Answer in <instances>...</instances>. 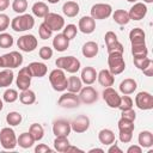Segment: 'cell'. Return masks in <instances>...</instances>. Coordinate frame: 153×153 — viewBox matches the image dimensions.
Wrapping results in <instances>:
<instances>
[{
	"label": "cell",
	"mask_w": 153,
	"mask_h": 153,
	"mask_svg": "<svg viewBox=\"0 0 153 153\" xmlns=\"http://www.w3.org/2000/svg\"><path fill=\"white\" fill-rule=\"evenodd\" d=\"M35 152L36 153H47V152H53V149L49 147V146H47V145H44V143H38L36 147H35Z\"/></svg>",
	"instance_id": "53"
},
{
	"label": "cell",
	"mask_w": 153,
	"mask_h": 153,
	"mask_svg": "<svg viewBox=\"0 0 153 153\" xmlns=\"http://www.w3.org/2000/svg\"><path fill=\"white\" fill-rule=\"evenodd\" d=\"M69 141H68V136H55L54 140V147L57 152H62L65 153L66 148L69 146Z\"/></svg>",
	"instance_id": "37"
},
{
	"label": "cell",
	"mask_w": 153,
	"mask_h": 153,
	"mask_svg": "<svg viewBox=\"0 0 153 153\" xmlns=\"http://www.w3.org/2000/svg\"><path fill=\"white\" fill-rule=\"evenodd\" d=\"M43 23L51 31H60L65 26V19H63V17L60 16V14H57V13H53V12H49L44 17V22Z\"/></svg>",
	"instance_id": "10"
},
{
	"label": "cell",
	"mask_w": 153,
	"mask_h": 153,
	"mask_svg": "<svg viewBox=\"0 0 153 153\" xmlns=\"http://www.w3.org/2000/svg\"><path fill=\"white\" fill-rule=\"evenodd\" d=\"M127 153H142V147L140 145H131L128 147Z\"/></svg>",
	"instance_id": "55"
},
{
	"label": "cell",
	"mask_w": 153,
	"mask_h": 153,
	"mask_svg": "<svg viewBox=\"0 0 153 153\" xmlns=\"http://www.w3.org/2000/svg\"><path fill=\"white\" fill-rule=\"evenodd\" d=\"M59 1H60V0H48L49 4H57Z\"/></svg>",
	"instance_id": "60"
},
{
	"label": "cell",
	"mask_w": 153,
	"mask_h": 153,
	"mask_svg": "<svg viewBox=\"0 0 153 153\" xmlns=\"http://www.w3.org/2000/svg\"><path fill=\"white\" fill-rule=\"evenodd\" d=\"M136 87H137V82L131 78H127V79L122 80L118 86L122 94H131L135 92Z\"/></svg>",
	"instance_id": "23"
},
{
	"label": "cell",
	"mask_w": 153,
	"mask_h": 153,
	"mask_svg": "<svg viewBox=\"0 0 153 153\" xmlns=\"http://www.w3.org/2000/svg\"><path fill=\"white\" fill-rule=\"evenodd\" d=\"M82 87V81L79 76L72 75L69 78H67V91L68 92H73V93H79V91Z\"/></svg>",
	"instance_id": "29"
},
{
	"label": "cell",
	"mask_w": 153,
	"mask_h": 153,
	"mask_svg": "<svg viewBox=\"0 0 153 153\" xmlns=\"http://www.w3.org/2000/svg\"><path fill=\"white\" fill-rule=\"evenodd\" d=\"M112 14V7L109 4H94L91 7V17L94 20H102V19H106Z\"/></svg>",
	"instance_id": "7"
},
{
	"label": "cell",
	"mask_w": 153,
	"mask_h": 153,
	"mask_svg": "<svg viewBox=\"0 0 153 153\" xmlns=\"http://www.w3.org/2000/svg\"><path fill=\"white\" fill-rule=\"evenodd\" d=\"M98 140L102 145H108L110 146L111 143L115 142V134L111 129H102L99 133H98Z\"/></svg>",
	"instance_id": "28"
},
{
	"label": "cell",
	"mask_w": 153,
	"mask_h": 153,
	"mask_svg": "<svg viewBox=\"0 0 153 153\" xmlns=\"http://www.w3.org/2000/svg\"><path fill=\"white\" fill-rule=\"evenodd\" d=\"M112 18H114L115 23H117L118 25H127V24L130 22L129 14H128V12L124 11V10H116V11L112 13Z\"/></svg>",
	"instance_id": "33"
},
{
	"label": "cell",
	"mask_w": 153,
	"mask_h": 153,
	"mask_svg": "<svg viewBox=\"0 0 153 153\" xmlns=\"http://www.w3.org/2000/svg\"><path fill=\"white\" fill-rule=\"evenodd\" d=\"M23 121V116L22 114L17 112V111H11L6 115V122L7 124H10L11 127H16L18 124H20Z\"/></svg>",
	"instance_id": "38"
},
{
	"label": "cell",
	"mask_w": 153,
	"mask_h": 153,
	"mask_svg": "<svg viewBox=\"0 0 153 153\" xmlns=\"http://www.w3.org/2000/svg\"><path fill=\"white\" fill-rule=\"evenodd\" d=\"M106 49H108V54H111V53H118V54H123L124 51V48L122 45L121 42H115L110 45H106Z\"/></svg>",
	"instance_id": "46"
},
{
	"label": "cell",
	"mask_w": 153,
	"mask_h": 153,
	"mask_svg": "<svg viewBox=\"0 0 153 153\" xmlns=\"http://www.w3.org/2000/svg\"><path fill=\"white\" fill-rule=\"evenodd\" d=\"M127 1H128V2H136L137 0H127Z\"/></svg>",
	"instance_id": "63"
},
{
	"label": "cell",
	"mask_w": 153,
	"mask_h": 153,
	"mask_svg": "<svg viewBox=\"0 0 153 153\" xmlns=\"http://www.w3.org/2000/svg\"><path fill=\"white\" fill-rule=\"evenodd\" d=\"M71 128L78 134L85 133L90 128V118L86 115H79L71 122Z\"/></svg>",
	"instance_id": "16"
},
{
	"label": "cell",
	"mask_w": 153,
	"mask_h": 153,
	"mask_svg": "<svg viewBox=\"0 0 153 153\" xmlns=\"http://www.w3.org/2000/svg\"><path fill=\"white\" fill-rule=\"evenodd\" d=\"M137 142L142 148H149L153 146V134L149 130L140 131L137 136Z\"/></svg>",
	"instance_id": "27"
},
{
	"label": "cell",
	"mask_w": 153,
	"mask_h": 153,
	"mask_svg": "<svg viewBox=\"0 0 153 153\" xmlns=\"http://www.w3.org/2000/svg\"><path fill=\"white\" fill-rule=\"evenodd\" d=\"M122 118H126V120H129V121H135L136 118V112L134 111V109H128V110H122Z\"/></svg>",
	"instance_id": "51"
},
{
	"label": "cell",
	"mask_w": 153,
	"mask_h": 153,
	"mask_svg": "<svg viewBox=\"0 0 153 153\" xmlns=\"http://www.w3.org/2000/svg\"><path fill=\"white\" fill-rule=\"evenodd\" d=\"M33 143H35V140L30 133H22L17 137V145H19L22 148H30L33 146Z\"/></svg>",
	"instance_id": "32"
},
{
	"label": "cell",
	"mask_w": 153,
	"mask_h": 153,
	"mask_svg": "<svg viewBox=\"0 0 153 153\" xmlns=\"http://www.w3.org/2000/svg\"><path fill=\"white\" fill-rule=\"evenodd\" d=\"M27 68H29L31 75L36 76V78H42L48 72L47 65H44L43 62H31L27 65Z\"/></svg>",
	"instance_id": "21"
},
{
	"label": "cell",
	"mask_w": 153,
	"mask_h": 153,
	"mask_svg": "<svg viewBox=\"0 0 153 153\" xmlns=\"http://www.w3.org/2000/svg\"><path fill=\"white\" fill-rule=\"evenodd\" d=\"M118 139H120L121 142L128 143V142H130L131 139H133V131H120Z\"/></svg>",
	"instance_id": "52"
},
{
	"label": "cell",
	"mask_w": 153,
	"mask_h": 153,
	"mask_svg": "<svg viewBox=\"0 0 153 153\" xmlns=\"http://www.w3.org/2000/svg\"><path fill=\"white\" fill-rule=\"evenodd\" d=\"M19 100H20V103L24 104V105H31V104H33V103L36 102V94H35V92L31 91L30 88L24 90V91H22L20 94H19Z\"/></svg>",
	"instance_id": "34"
},
{
	"label": "cell",
	"mask_w": 153,
	"mask_h": 153,
	"mask_svg": "<svg viewBox=\"0 0 153 153\" xmlns=\"http://www.w3.org/2000/svg\"><path fill=\"white\" fill-rule=\"evenodd\" d=\"M2 108H4V103H2V99L0 98V111L2 110Z\"/></svg>",
	"instance_id": "61"
},
{
	"label": "cell",
	"mask_w": 153,
	"mask_h": 153,
	"mask_svg": "<svg viewBox=\"0 0 153 153\" xmlns=\"http://www.w3.org/2000/svg\"><path fill=\"white\" fill-rule=\"evenodd\" d=\"M133 108V99L129 97V94H123L121 96V100H120V105L118 109L122 110H128Z\"/></svg>",
	"instance_id": "44"
},
{
	"label": "cell",
	"mask_w": 153,
	"mask_h": 153,
	"mask_svg": "<svg viewBox=\"0 0 153 153\" xmlns=\"http://www.w3.org/2000/svg\"><path fill=\"white\" fill-rule=\"evenodd\" d=\"M29 133L31 134L35 141H39L44 136V129L39 123H32L29 128Z\"/></svg>",
	"instance_id": "35"
},
{
	"label": "cell",
	"mask_w": 153,
	"mask_h": 153,
	"mask_svg": "<svg viewBox=\"0 0 153 153\" xmlns=\"http://www.w3.org/2000/svg\"><path fill=\"white\" fill-rule=\"evenodd\" d=\"M103 99L104 102L108 104L109 108H118L120 105V100H121V96L118 94V92L116 90H114L111 86L110 87H105L103 91Z\"/></svg>",
	"instance_id": "12"
},
{
	"label": "cell",
	"mask_w": 153,
	"mask_h": 153,
	"mask_svg": "<svg viewBox=\"0 0 153 153\" xmlns=\"http://www.w3.org/2000/svg\"><path fill=\"white\" fill-rule=\"evenodd\" d=\"M27 8V1L26 0H13L12 2V10L18 13V14H23L25 13Z\"/></svg>",
	"instance_id": "41"
},
{
	"label": "cell",
	"mask_w": 153,
	"mask_h": 153,
	"mask_svg": "<svg viewBox=\"0 0 153 153\" xmlns=\"http://www.w3.org/2000/svg\"><path fill=\"white\" fill-rule=\"evenodd\" d=\"M117 127H118V130L120 131H134L135 129V126H134V122L133 121H129V120H126V118H120L118 123H117Z\"/></svg>",
	"instance_id": "39"
},
{
	"label": "cell",
	"mask_w": 153,
	"mask_h": 153,
	"mask_svg": "<svg viewBox=\"0 0 153 153\" xmlns=\"http://www.w3.org/2000/svg\"><path fill=\"white\" fill-rule=\"evenodd\" d=\"M53 47H54V49L56 51L62 53V51H65V50L68 49V47H69V39L63 33H57L54 37V39H53Z\"/></svg>",
	"instance_id": "22"
},
{
	"label": "cell",
	"mask_w": 153,
	"mask_h": 153,
	"mask_svg": "<svg viewBox=\"0 0 153 153\" xmlns=\"http://www.w3.org/2000/svg\"><path fill=\"white\" fill-rule=\"evenodd\" d=\"M79 99L84 104H93L98 99V92L92 86L81 87L79 91Z\"/></svg>",
	"instance_id": "14"
},
{
	"label": "cell",
	"mask_w": 153,
	"mask_h": 153,
	"mask_svg": "<svg viewBox=\"0 0 153 153\" xmlns=\"http://www.w3.org/2000/svg\"><path fill=\"white\" fill-rule=\"evenodd\" d=\"M108 152H109V153H122V149L117 146V143H116V141H115L114 143H111V145H110V147H109Z\"/></svg>",
	"instance_id": "56"
},
{
	"label": "cell",
	"mask_w": 153,
	"mask_h": 153,
	"mask_svg": "<svg viewBox=\"0 0 153 153\" xmlns=\"http://www.w3.org/2000/svg\"><path fill=\"white\" fill-rule=\"evenodd\" d=\"M18 98H19V94L14 88H7L2 94V99L6 103H14Z\"/></svg>",
	"instance_id": "40"
},
{
	"label": "cell",
	"mask_w": 153,
	"mask_h": 153,
	"mask_svg": "<svg viewBox=\"0 0 153 153\" xmlns=\"http://www.w3.org/2000/svg\"><path fill=\"white\" fill-rule=\"evenodd\" d=\"M0 145L5 149H13L17 146V136L12 128L5 127L0 130Z\"/></svg>",
	"instance_id": "6"
},
{
	"label": "cell",
	"mask_w": 153,
	"mask_h": 153,
	"mask_svg": "<svg viewBox=\"0 0 153 153\" xmlns=\"http://www.w3.org/2000/svg\"><path fill=\"white\" fill-rule=\"evenodd\" d=\"M80 79L82 81V84H86V85H92L96 79H97V71L93 68V67H84L82 71H81V75H80Z\"/></svg>",
	"instance_id": "20"
},
{
	"label": "cell",
	"mask_w": 153,
	"mask_h": 153,
	"mask_svg": "<svg viewBox=\"0 0 153 153\" xmlns=\"http://www.w3.org/2000/svg\"><path fill=\"white\" fill-rule=\"evenodd\" d=\"M13 45V37L7 32H0V48L6 49Z\"/></svg>",
	"instance_id": "42"
},
{
	"label": "cell",
	"mask_w": 153,
	"mask_h": 153,
	"mask_svg": "<svg viewBox=\"0 0 153 153\" xmlns=\"http://www.w3.org/2000/svg\"><path fill=\"white\" fill-rule=\"evenodd\" d=\"M17 45H18V48L22 51H24V53H31V51H33L37 48L38 41H37V38L33 35H29L27 33V35H23V36H20L18 38Z\"/></svg>",
	"instance_id": "8"
},
{
	"label": "cell",
	"mask_w": 153,
	"mask_h": 153,
	"mask_svg": "<svg viewBox=\"0 0 153 153\" xmlns=\"http://www.w3.org/2000/svg\"><path fill=\"white\" fill-rule=\"evenodd\" d=\"M143 2H145V4H152L153 0H143Z\"/></svg>",
	"instance_id": "62"
},
{
	"label": "cell",
	"mask_w": 153,
	"mask_h": 153,
	"mask_svg": "<svg viewBox=\"0 0 153 153\" xmlns=\"http://www.w3.org/2000/svg\"><path fill=\"white\" fill-rule=\"evenodd\" d=\"M152 60L149 59V57H134V65H135V67L136 68H139V69H143L149 62H151Z\"/></svg>",
	"instance_id": "48"
},
{
	"label": "cell",
	"mask_w": 153,
	"mask_h": 153,
	"mask_svg": "<svg viewBox=\"0 0 153 153\" xmlns=\"http://www.w3.org/2000/svg\"><path fill=\"white\" fill-rule=\"evenodd\" d=\"M55 65L57 68H61L71 74H74L76 73L79 69H80V61L74 57V56H61V57H57L56 61H55Z\"/></svg>",
	"instance_id": "3"
},
{
	"label": "cell",
	"mask_w": 153,
	"mask_h": 153,
	"mask_svg": "<svg viewBox=\"0 0 153 153\" xmlns=\"http://www.w3.org/2000/svg\"><path fill=\"white\" fill-rule=\"evenodd\" d=\"M10 6V0H0V12H4Z\"/></svg>",
	"instance_id": "57"
},
{
	"label": "cell",
	"mask_w": 153,
	"mask_h": 153,
	"mask_svg": "<svg viewBox=\"0 0 153 153\" xmlns=\"http://www.w3.org/2000/svg\"><path fill=\"white\" fill-rule=\"evenodd\" d=\"M63 35L71 41V39H73L75 36H76V32H78V27H76V25H74V24H68V25H66V26H63Z\"/></svg>",
	"instance_id": "43"
},
{
	"label": "cell",
	"mask_w": 153,
	"mask_h": 153,
	"mask_svg": "<svg viewBox=\"0 0 153 153\" xmlns=\"http://www.w3.org/2000/svg\"><path fill=\"white\" fill-rule=\"evenodd\" d=\"M88 152H90V153H93V152H100V153H104V149H102V148H92V149H90Z\"/></svg>",
	"instance_id": "59"
},
{
	"label": "cell",
	"mask_w": 153,
	"mask_h": 153,
	"mask_svg": "<svg viewBox=\"0 0 153 153\" xmlns=\"http://www.w3.org/2000/svg\"><path fill=\"white\" fill-rule=\"evenodd\" d=\"M38 54H39V57H41L42 60H50V59L53 57V49H51L50 47L44 45V47L39 48Z\"/></svg>",
	"instance_id": "47"
},
{
	"label": "cell",
	"mask_w": 153,
	"mask_h": 153,
	"mask_svg": "<svg viewBox=\"0 0 153 153\" xmlns=\"http://www.w3.org/2000/svg\"><path fill=\"white\" fill-rule=\"evenodd\" d=\"M10 17L5 13H0V32H5V30L10 26Z\"/></svg>",
	"instance_id": "49"
},
{
	"label": "cell",
	"mask_w": 153,
	"mask_h": 153,
	"mask_svg": "<svg viewBox=\"0 0 153 153\" xmlns=\"http://www.w3.org/2000/svg\"><path fill=\"white\" fill-rule=\"evenodd\" d=\"M80 11V7H79V4L75 2V1H67L63 4L62 6V12L65 16L69 17V18H73V17H76V14L79 13Z\"/></svg>",
	"instance_id": "25"
},
{
	"label": "cell",
	"mask_w": 153,
	"mask_h": 153,
	"mask_svg": "<svg viewBox=\"0 0 153 153\" xmlns=\"http://www.w3.org/2000/svg\"><path fill=\"white\" fill-rule=\"evenodd\" d=\"M147 11H148V8L145 2H134L131 8L129 10L128 14H129L130 20H141L146 17Z\"/></svg>",
	"instance_id": "17"
},
{
	"label": "cell",
	"mask_w": 153,
	"mask_h": 153,
	"mask_svg": "<svg viewBox=\"0 0 153 153\" xmlns=\"http://www.w3.org/2000/svg\"><path fill=\"white\" fill-rule=\"evenodd\" d=\"M33 25H35V19L31 14H27V13L19 14L11 20V27L16 32H24V31L31 30Z\"/></svg>",
	"instance_id": "1"
},
{
	"label": "cell",
	"mask_w": 153,
	"mask_h": 153,
	"mask_svg": "<svg viewBox=\"0 0 153 153\" xmlns=\"http://www.w3.org/2000/svg\"><path fill=\"white\" fill-rule=\"evenodd\" d=\"M142 72H143V74H145L146 76H152V75H153V61H151V62L142 69Z\"/></svg>",
	"instance_id": "54"
},
{
	"label": "cell",
	"mask_w": 153,
	"mask_h": 153,
	"mask_svg": "<svg viewBox=\"0 0 153 153\" xmlns=\"http://www.w3.org/2000/svg\"><path fill=\"white\" fill-rule=\"evenodd\" d=\"M72 131L71 122L63 118L56 120L53 124V133L55 136H68Z\"/></svg>",
	"instance_id": "15"
},
{
	"label": "cell",
	"mask_w": 153,
	"mask_h": 153,
	"mask_svg": "<svg viewBox=\"0 0 153 153\" xmlns=\"http://www.w3.org/2000/svg\"><path fill=\"white\" fill-rule=\"evenodd\" d=\"M97 80L104 87H110L115 82L114 74H111V72L109 69H102V71H99V73H97Z\"/></svg>",
	"instance_id": "19"
},
{
	"label": "cell",
	"mask_w": 153,
	"mask_h": 153,
	"mask_svg": "<svg viewBox=\"0 0 153 153\" xmlns=\"http://www.w3.org/2000/svg\"><path fill=\"white\" fill-rule=\"evenodd\" d=\"M108 66H109V71L114 75H117V74H121L122 72H124L126 62H124V59H123V54H118V53L109 54Z\"/></svg>",
	"instance_id": "4"
},
{
	"label": "cell",
	"mask_w": 153,
	"mask_h": 153,
	"mask_svg": "<svg viewBox=\"0 0 153 153\" xmlns=\"http://www.w3.org/2000/svg\"><path fill=\"white\" fill-rule=\"evenodd\" d=\"M98 51H99V47H98V44H97L96 42H93V41L86 42V43L82 45V48H81L82 55H84L85 57H87V59H92V57L97 56Z\"/></svg>",
	"instance_id": "24"
},
{
	"label": "cell",
	"mask_w": 153,
	"mask_h": 153,
	"mask_svg": "<svg viewBox=\"0 0 153 153\" xmlns=\"http://www.w3.org/2000/svg\"><path fill=\"white\" fill-rule=\"evenodd\" d=\"M69 152H82V149H80V148H78V147H75V146L69 145V146L66 148L65 153H69Z\"/></svg>",
	"instance_id": "58"
},
{
	"label": "cell",
	"mask_w": 153,
	"mask_h": 153,
	"mask_svg": "<svg viewBox=\"0 0 153 153\" xmlns=\"http://www.w3.org/2000/svg\"><path fill=\"white\" fill-rule=\"evenodd\" d=\"M38 35H39V37H41L42 39H48V38L51 37L53 31H51L44 23H42V24L39 25V27H38Z\"/></svg>",
	"instance_id": "45"
},
{
	"label": "cell",
	"mask_w": 153,
	"mask_h": 153,
	"mask_svg": "<svg viewBox=\"0 0 153 153\" xmlns=\"http://www.w3.org/2000/svg\"><path fill=\"white\" fill-rule=\"evenodd\" d=\"M131 54L134 57H146L148 55V49L146 43L131 44Z\"/></svg>",
	"instance_id": "36"
},
{
	"label": "cell",
	"mask_w": 153,
	"mask_h": 153,
	"mask_svg": "<svg viewBox=\"0 0 153 153\" xmlns=\"http://www.w3.org/2000/svg\"><path fill=\"white\" fill-rule=\"evenodd\" d=\"M135 105L140 110H152L153 109V96L146 91L139 92L135 96Z\"/></svg>",
	"instance_id": "11"
},
{
	"label": "cell",
	"mask_w": 153,
	"mask_h": 153,
	"mask_svg": "<svg viewBox=\"0 0 153 153\" xmlns=\"http://www.w3.org/2000/svg\"><path fill=\"white\" fill-rule=\"evenodd\" d=\"M78 30H80L82 33L90 35L96 30V20L91 16H84L79 19L78 23Z\"/></svg>",
	"instance_id": "18"
},
{
	"label": "cell",
	"mask_w": 153,
	"mask_h": 153,
	"mask_svg": "<svg viewBox=\"0 0 153 153\" xmlns=\"http://www.w3.org/2000/svg\"><path fill=\"white\" fill-rule=\"evenodd\" d=\"M104 41H105V44L106 45H110V44L117 42L118 39H117V36H116V33L114 31H108L105 33V36H104Z\"/></svg>",
	"instance_id": "50"
},
{
	"label": "cell",
	"mask_w": 153,
	"mask_h": 153,
	"mask_svg": "<svg viewBox=\"0 0 153 153\" xmlns=\"http://www.w3.org/2000/svg\"><path fill=\"white\" fill-rule=\"evenodd\" d=\"M146 33L140 27H134L130 32H129V39L131 44H141V43H146Z\"/></svg>",
	"instance_id": "26"
},
{
	"label": "cell",
	"mask_w": 153,
	"mask_h": 153,
	"mask_svg": "<svg viewBox=\"0 0 153 153\" xmlns=\"http://www.w3.org/2000/svg\"><path fill=\"white\" fill-rule=\"evenodd\" d=\"M31 79H32V75L26 67H23L19 73H18V76H17V80H16V84H17V87L20 90V91H24V90H27L31 85Z\"/></svg>",
	"instance_id": "13"
},
{
	"label": "cell",
	"mask_w": 153,
	"mask_h": 153,
	"mask_svg": "<svg viewBox=\"0 0 153 153\" xmlns=\"http://www.w3.org/2000/svg\"><path fill=\"white\" fill-rule=\"evenodd\" d=\"M80 99H79V96H76V93H73V92H65L60 96L59 100H57V104L61 106V108H66V109H74V108H78L80 105Z\"/></svg>",
	"instance_id": "9"
},
{
	"label": "cell",
	"mask_w": 153,
	"mask_h": 153,
	"mask_svg": "<svg viewBox=\"0 0 153 153\" xmlns=\"http://www.w3.org/2000/svg\"><path fill=\"white\" fill-rule=\"evenodd\" d=\"M49 81L51 87L57 92H62L67 90V76L65 74V71L61 68H55L50 72Z\"/></svg>",
	"instance_id": "2"
},
{
	"label": "cell",
	"mask_w": 153,
	"mask_h": 153,
	"mask_svg": "<svg viewBox=\"0 0 153 153\" xmlns=\"http://www.w3.org/2000/svg\"><path fill=\"white\" fill-rule=\"evenodd\" d=\"M14 74L10 68L0 71V87H8L13 82Z\"/></svg>",
	"instance_id": "30"
},
{
	"label": "cell",
	"mask_w": 153,
	"mask_h": 153,
	"mask_svg": "<svg viewBox=\"0 0 153 153\" xmlns=\"http://www.w3.org/2000/svg\"><path fill=\"white\" fill-rule=\"evenodd\" d=\"M32 13L33 16L38 17V18H44L48 13H49V7L45 2L43 1H38V2H35L32 5Z\"/></svg>",
	"instance_id": "31"
},
{
	"label": "cell",
	"mask_w": 153,
	"mask_h": 153,
	"mask_svg": "<svg viewBox=\"0 0 153 153\" xmlns=\"http://www.w3.org/2000/svg\"><path fill=\"white\" fill-rule=\"evenodd\" d=\"M22 63H23V56L18 51H11L0 56V67L2 68L12 69L22 66Z\"/></svg>",
	"instance_id": "5"
}]
</instances>
